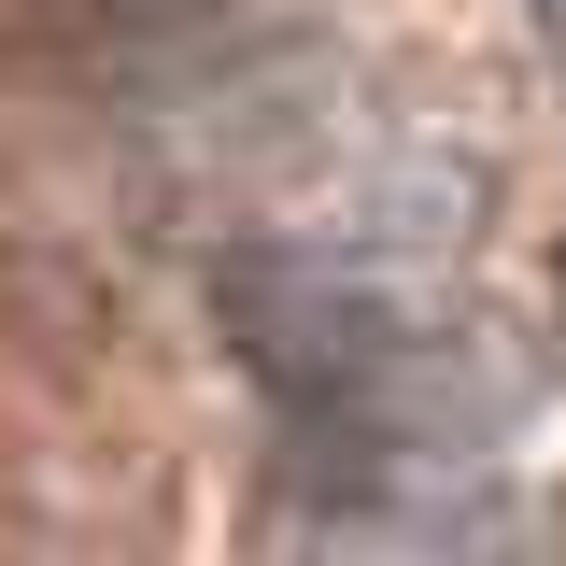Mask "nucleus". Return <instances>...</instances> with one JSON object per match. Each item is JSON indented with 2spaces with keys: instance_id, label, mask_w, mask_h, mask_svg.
Listing matches in <instances>:
<instances>
[{
  "instance_id": "f257e3e1",
  "label": "nucleus",
  "mask_w": 566,
  "mask_h": 566,
  "mask_svg": "<svg viewBox=\"0 0 566 566\" xmlns=\"http://www.w3.org/2000/svg\"><path fill=\"white\" fill-rule=\"evenodd\" d=\"M212 326H227V354L255 368V397L297 439H340L382 397V368L411 354L424 297L382 283V270H354V255H326L312 227H270V241H241L212 270Z\"/></svg>"
},
{
  "instance_id": "f03ea898",
  "label": "nucleus",
  "mask_w": 566,
  "mask_h": 566,
  "mask_svg": "<svg viewBox=\"0 0 566 566\" xmlns=\"http://www.w3.org/2000/svg\"><path fill=\"white\" fill-rule=\"evenodd\" d=\"M340 128V57L312 43V29H241V14H212L185 29V57L156 85V170H185V185H297L312 156Z\"/></svg>"
},
{
  "instance_id": "7ed1b4c3",
  "label": "nucleus",
  "mask_w": 566,
  "mask_h": 566,
  "mask_svg": "<svg viewBox=\"0 0 566 566\" xmlns=\"http://www.w3.org/2000/svg\"><path fill=\"white\" fill-rule=\"evenodd\" d=\"M170 14H185V29H212V14H227V0H170Z\"/></svg>"
}]
</instances>
